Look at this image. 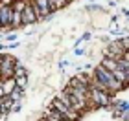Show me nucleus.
<instances>
[{
  "label": "nucleus",
  "mask_w": 129,
  "mask_h": 121,
  "mask_svg": "<svg viewBox=\"0 0 129 121\" xmlns=\"http://www.w3.org/2000/svg\"><path fill=\"white\" fill-rule=\"evenodd\" d=\"M92 77H94L98 83L102 84V88L107 92V94H113V92H118V90L124 88L122 83H118V81L113 77V73L107 72L103 66H98V68H96V73H94Z\"/></svg>",
  "instance_id": "f257e3e1"
},
{
  "label": "nucleus",
  "mask_w": 129,
  "mask_h": 121,
  "mask_svg": "<svg viewBox=\"0 0 129 121\" xmlns=\"http://www.w3.org/2000/svg\"><path fill=\"white\" fill-rule=\"evenodd\" d=\"M111 94H107L102 88H94V86H89V103L92 106H107L111 103Z\"/></svg>",
  "instance_id": "f03ea898"
},
{
  "label": "nucleus",
  "mask_w": 129,
  "mask_h": 121,
  "mask_svg": "<svg viewBox=\"0 0 129 121\" xmlns=\"http://www.w3.org/2000/svg\"><path fill=\"white\" fill-rule=\"evenodd\" d=\"M15 59L9 55H4L0 57V77L2 79H9L13 77V70H15Z\"/></svg>",
  "instance_id": "7ed1b4c3"
},
{
  "label": "nucleus",
  "mask_w": 129,
  "mask_h": 121,
  "mask_svg": "<svg viewBox=\"0 0 129 121\" xmlns=\"http://www.w3.org/2000/svg\"><path fill=\"white\" fill-rule=\"evenodd\" d=\"M11 9L9 4H0V28L2 26H11Z\"/></svg>",
  "instance_id": "20e7f679"
},
{
  "label": "nucleus",
  "mask_w": 129,
  "mask_h": 121,
  "mask_svg": "<svg viewBox=\"0 0 129 121\" xmlns=\"http://www.w3.org/2000/svg\"><path fill=\"white\" fill-rule=\"evenodd\" d=\"M33 22H37V17H35L30 2H26L24 9H22V24H33Z\"/></svg>",
  "instance_id": "39448f33"
},
{
  "label": "nucleus",
  "mask_w": 129,
  "mask_h": 121,
  "mask_svg": "<svg viewBox=\"0 0 129 121\" xmlns=\"http://www.w3.org/2000/svg\"><path fill=\"white\" fill-rule=\"evenodd\" d=\"M2 90H4V95H11L13 92L17 90V84H15V79L9 77V79H2Z\"/></svg>",
  "instance_id": "423d86ee"
},
{
  "label": "nucleus",
  "mask_w": 129,
  "mask_h": 121,
  "mask_svg": "<svg viewBox=\"0 0 129 121\" xmlns=\"http://www.w3.org/2000/svg\"><path fill=\"white\" fill-rule=\"evenodd\" d=\"M44 119H46V121H67V119H64L59 112H57V110H54L52 106L44 110Z\"/></svg>",
  "instance_id": "0eeeda50"
},
{
  "label": "nucleus",
  "mask_w": 129,
  "mask_h": 121,
  "mask_svg": "<svg viewBox=\"0 0 129 121\" xmlns=\"http://www.w3.org/2000/svg\"><path fill=\"white\" fill-rule=\"evenodd\" d=\"M68 2L67 0H48V8H50V13L52 11H55V9H61V8H64Z\"/></svg>",
  "instance_id": "6e6552de"
},
{
  "label": "nucleus",
  "mask_w": 129,
  "mask_h": 121,
  "mask_svg": "<svg viewBox=\"0 0 129 121\" xmlns=\"http://www.w3.org/2000/svg\"><path fill=\"white\" fill-rule=\"evenodd\" d=\"M13 79H15L17 88H24L26 83H28V75H22V77H13Z\"/></svg>",
  "instance_id": "1a4fd4ad"
},
{
  "label": "nucleus",
  "mask_w": 129,
  "mask_h": 121,
  "mask_svg": "<svg viewBox=\"0 0 129 121\" xmlns=\"http://www.w3.org/2000/svg\"><path fill=\"white\" fill-rule=\"evenodd\" d=\"M22 75H26V70L22 66H17L15 64V70H13V77H22Z\"/></svg>",
  "instance_id": "9d476101"
},
{
  "label": "nucleus",
  "mask_w": 129,
  "mask_h": 121,
  "mask_svg": "<svg viewBox=\"0 0 129 121\" xmlns=\"http://www.w3.org/2000/svg\"><path fill=\"white\" fill-rule=\"evenodd\" d=\"M0 97H4V90H2V79H0Z\"/></svg>",
  "instance_id": "9b49d317"
}]
</instances>
